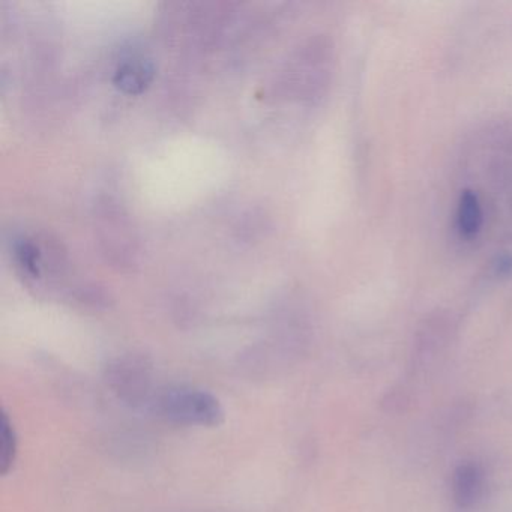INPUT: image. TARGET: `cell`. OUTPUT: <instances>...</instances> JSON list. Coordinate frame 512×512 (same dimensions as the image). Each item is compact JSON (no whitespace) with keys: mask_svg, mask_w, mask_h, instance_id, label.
<instances>
[{"mask_svg":"<svg viewBox=\"0 0 512 512\" xmlns=\"http://www.w3.org/2000/svg\"><path fill=\"white\" fill-rule=\"evenodd\" d=\"M146 410L178 427H218L226 416L223 404L214 394L191 385L160 386Z\"/></svg>","mask_w":512,"mask_h":512,"instance_id":"cell-1","label":"cell"},{"mask_svg":"<svg viewBox=\"0 0 512 512\" xmlns=\"http://www.w3.org/2000/svg\"><path fill=\"white\" fill-rule=\"evenodd\" d=\"M104 380L110 391L134 409H148L157 388L152 364L142 355H122L107 364Z\"/></svg>","mask_w":512,"mask_h":512,"instance_id":"cell-2","label":"cell"},{"mask_svg":"<svg viewBox=\"0 0 512 512\" xmlns=\"http://www.w3.org/2000/svg\"><path fill=\"white\" fill-rule=\"evenodd\" d=\"M154 65L143 58L124 59L115 71V85L128 94H139L151 83Z\"/></svg>","mask_w":512,"mask_h":512,"instance_id":"cell-3","label":"cell"},{"mask_svg":"<svg viewBox=\"0 0 512 512\" xmlns=\"http://www.w3.org/2000/svg\"><path fill=\"white\" fill-rule=\"evenodd\" d=\"M482 493V473L475 464H461L454 473V499L461 508L475 505Z\"/></svg>","mask_w":512,"mask_h":512,"instance_id":"cell-4","label":"cell"},{"mask_svg":"<svg viewBox=\"0 0 512 512\" xmlns=\"http://www.w3.org/2000/svg\"><path fill=\"white\" fill-rule=\"evenodd\" d=\"M484 224V211H482L479 197L472 190L461 191L457 205L458 232L464 238H473L478 235Z\"/></svg>","mask_w":512,"mask_h":512,"instance_id":"cell-5","label":"cell"},{"mask_svg":"<svg viewBox=\"0 0 512 512\" xmlns=\"http://www.w3.org/2000/svg\"><path fill=\"white\" fill-rule=\"evenodd\" d=\"M2 442H0V470L2 475H10L11 470L16 466L17 455H19V436H17L14 422L11 421L8 413L2 412Z\"/></svg>","mask_w":512,"mask_h":512,"instance_id":"cell-6","label":"cell"}]
</instances>
